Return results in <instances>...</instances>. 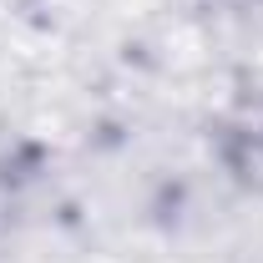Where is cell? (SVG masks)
<instances>
[{"mask_svg":"<svg viewBox=\"0 0 263 263\" xmlns=\"http://www.w3.org/2000/svg\"><path fill=\"white\" fill-rule=\"evenodd\" d=\"M208 152L223 182L263 202V81H243L208 117Z\"/></svg>","mask_w":263,"mask_h":263,"instance_id":"1","label":"cell"}]
</instances>
